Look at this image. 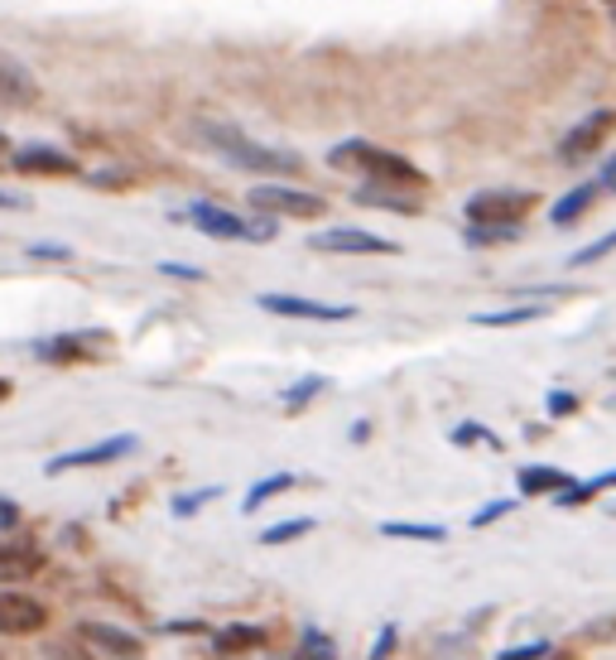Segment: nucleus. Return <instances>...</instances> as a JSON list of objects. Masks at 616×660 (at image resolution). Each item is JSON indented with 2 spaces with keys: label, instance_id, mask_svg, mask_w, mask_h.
Instances as JSON below:
<instances>
[{
  "label": "nucleus",
  "instance_id": "obj_1",
  "mask_svg": "<svg viewBox=\"0 0 616 660\" xmlns=\"http://www.w3.org/2000/svg\"><path fill=\"white\" fill-rule=\"evenodd\" d=\"M198 140L208 145L212 155H222L231 169H246V174H270V179H295L304 169V159L295 150H280V145H260L251 140L241 126H227V121H198Z\"/></svg>",
  "mask_w": 616,
  "mask_h": 660
},
{
  "label": "nucleus",
  "instance_id": "obj_2",
  "mask_svg": "<svg viewBox=\"0 0 616 660\" xmlns=\"http://www.w3.org/2000/svg\"><path fill=\"white\" fill-rule=\"evenodd\" d=\"M332 169H361L366 184H390V188H424V169H415L405 155H390L371 140H342L328 150Z\"/></svg>",
  "mask_w": 616,
  "mask_h": 660
},
{
  "label": "nucleus",
  "instance_id": "obj_3",
  "mask_svg": "<svg viewBox=\"0 0 616 660\" xmlns=\"http://www.w3.org/2000/svg\"><path fill=\"white\" fill-rule=\"evenodd\" d=\"M251 208L256 213H266V217H322L328 213V203H322L318 194H304V188H289V184H256L251 188Z\"/></svg>",
  "mask_w": 616,
  "mask_h": 660
},
{
  "label": "nucleus",
  "instance_id": "obj_4",
  "mask_svg": "<svg viewBox=\"0 0 616 660\" xmlns=\"http://www.w3.org/2000/svg\"><path fill=\"white\" fill-rule=\"evenodd\" d=\"M111 347V333H53V337H39L34 343V357L49 362V366H72V362H97L101 352Z\"/></svg>",
  "mask_w": 616,
  "mask_h": 660
},
{
  "label": "nucleus",
  "instance_id": "obj_5",
  "mask_svg": "<svg viewBox=\"0 0 616 660\" xmlns=\"http://www.w3.org/2000/svg\"><path fill=\"white\" fill-rule=\"evenodd\" d=\"M179 217H183V223H193L202 237H212V242H256L251 217H241V213H231V208H217V203H208V198L188 203Z\"/></svg>",
  "mask_w": 616,
  "mask_h": 660
},
{
  "label": "nucleus",
  "instance_id": "obj_6",
  "mask_svg": "<svg viewBox=\"0 0 616 660\" xmlns=\"http://www.w3.org/2000/svg\"><path fill=\"white\" fill-rule=\"evenodd\" d=\"M140 449L136 434H111L101 444H87V449H72V453H58V459L43 463V473L58 477V473H72V467H107V463H121Z\"/></svg>",
  "mask_w": 616,
  "mask_h": 660
},
{
  "label": "nucleus",
  "instance_id": "obj_7",
  "mask_svg": "<svg viewBox=\"0 0 616 660\" xmlns=\"http://www.w3.org/2000/svg\"><path fill=\"white\" fill-rule=\"evenodd\" d=\"M535 194H525V188H487V194L467 198V223H510L520 227V217L535 208Z\"/></svg>",
  "mask_w": 616,
  "mask_h": 660
},
{
  "label": "nucleus",
  "instance_id": "obj_8",
  "mask_svg": "<svg viewBox=\"0 0 616 660\" xmlns=\"http://www.w3.org/2000/svg\"><path fill=\"white\" fill-rule=\"evenodd\" d=\"M314 252H328V256H400V242H386L376 232H361V227H328L318 237H308Z\"/></svg>",
  "mask_w": 616,
  "mask_h": 660
},
{
  "label": "nucleus",
  "instance_id": "obj_9",
  "mask_svg": "<svg viewBox=\"0 0 616 660\" xmlns=\"http://www.w3.org/2000/svg\"><path fill=\"white\" fill-rule=\"evenodd\" d=\"M256 304L275 318H308V324H347V318H357L351 304H322L304 295H256Z\"/></svg>",
  "mask_w": 616,
  "mask_h": 660
},
{
  "label": "nucleus",
  "instance_id": "obj_10",
  "mask_svg": "<svg viewBox=\"0 0 616 660\" xmlns=\"http://www.w3.org/2000/svg\"><path fill=\"white\" fill-rule=\"evenodd\" d=\"M72 637H78L92 656H111V660H140L145 656V641L136 632H126V627H116V622H78Z\"/></svg>",
  "mask_w": 616,
  "mask_h": 660
},
{
  "label": "nucleus",
  "instance_id": "obj_11",
  "mask_svg": "<svg viewBox=\"0 0 616 660\" xmlns=\"http://www.w3.org/2000/svg\"><path fill=\"white\" fill-rule=\"evenodd\" d=\"M43 627H49V608L34 593H20V589L0 593V637H34Z\"/></svg>",
  "mask_w": 616,
  "mask_h": 660
},
{
  "label": "nucleus",
  "instance_id": "obj_12",
  "mask_svg": "<svg viewBox=\"0 0 616 660\" xmlns=\"http://www.w3.org/2000/svg\"><path fill=\"white\" fill-rule=\"evenodd\" d=\"M612 130H616V111H607V107H603V111L583 116V121H578V126L559 140V159H564V165H578V159H588L593 150H603Z\"/></svg>",
  "mask_w": 616,
  "mask_h": 660
},
{
  "label": "nucleus",
  "instance_id": "obj_13",
  "mask_svg": "<svg viewBox=\"0 0 616 660\" xmlns=\"http://www.w3.org/2000/svg\"><path fill=\"white\" fill-rule=\"evenodd\" d=\"M14 174H43V179H72V174H82V165L63 150H53V145H20V150L10 155Z\"/></svg>",
  "mask_w": 616,
  "mask_h": 660
},
{
  "label": "nucleus",
  "instance_id": "obj_14",
  "mask_svg": "<svg viewBox=\"0 0 616 660\" xmlns=\"http://www.w3.org/2000/svg\"><path fill=\"white\" fill-rule=\"evenodd\" d=\"M43 569V554L29 535L0 531V579H34Z\"/></svg>",
  "mask_w": 616,
  "mask_h": 660
},
{
  "label": "nucleus",
  "instance_id": "obj_15",
  "mask_svg": "<svg viewBox=\"0 0 616 660\" xmlns=\"http://www.w3.org/2000/svg\"><path fill=\"white\" fill-rule=\"evenodd\" d=\"M516 487L520 496H564L568 487H574V477L564 473V467H549V463H530V467H520L516 473Z\"/></svg>",
  "mask_w": 616,
  "mask_h": 660
},
{
  "label": "nucleus",
  "instance_id": "obj_16",
  "mask_svg": "<svg viewBox=\"0 0 616 660\" xmlns=\"http://www.w3.org/2000/svg\"><path fill=\"white\" fill-rule=\"evenodd\" d=\"M270 647V632L256 622H231L212 637V651L217 656H251V651H266Z\"/></svg>",
  "mask_w": 616,
  "mask_h": 660
},
{
  "label": "nucleus",
  "instance_id": "obj_17",
  "mask_svg": "<svg viewBox=\"0 0 616 660\" xmlns=\"http://www.w3.org/2000/svg\"><path fill=\"white\" fill-rule=\"evenodd\" d=\"M39 97V87L34 78L20 68V63H10L6 53H0V111H10V107H29V101Z\"/></svg>",
  "mask_w": 616,
  "mask_h": 660
},
{
  "label": "nucleus",
  "instance_id": "obj_18",
  "mask_svg": "<svg viewBox=\"0 0 616 660\" xmlns=\"http://www.w3.org/2000/svg\"><path fill=\"white\" fill-rule=\"evenodd\" d=\"M357 203L361 208H380V213H405V217L419 213V198L405 194V188H390V184H361Z\"/></svg>",
  "mask_w": 616,
  "mask_h": 660
},
{
  "label": "nucleus",
  "instance_id": "obj_19",
  "mask_svg": "<svg viewBox=\"0 0 616 660\" xmlns=\"http://www.w3.org/2000/svg\"><path fill=\"white\" fill-rule=\"evenodd\" d=\"M597 188H603V184H597V179H588V184H578V188H568V194H564V198H559V203H554V208H549V223H554V227H574V223H578V217H583V213H588V208H593Z\"/></svg>",
  "mask_w": 616,
  "mask_h": 660
},
{
  "label": "nucleus",
  "instance_id": "obj_20",
  "mask_svg": "<svg viewBox=\"0 0 616 660\" xmlns=\"http://www.w3.org/2000/svg\"><path fill=\"white\" fill-rule=\"evenodd\" d=\"M299 482H304L299 473H270V477H260L256 487L241 496V511H246V516H256V511L266 506V502H275V496H285V492H295Z\"/></svg>",
  "mask_w": 616,
  "mask_h": 660
},
{
  "label": "nucleus",
  "instance_id": "obj_21",
  "mask_svg": "<svg viewBox=\"0 0 616 660\" xmlns=\"http://www.w3.org/2000/svg\"><path fill=\"white\" fill-rule=\"evenodd\" d=\"M380 535L386 540H419V545H444L448 540V525L438 521H380Z\"/></svg>",
  "mask_w": 616,
  "mask_h": 660
},
{
  "label": "nucleus",
  "instance_id": "obj_22",
  "mask_svg": "<svg viewBox=\"0 0 616 660\" xmlns=\"http://www.w3.org/2000/svg\"><path fill=\"white\" fill-rule=\"evenodd\" d=\"M535 318H545L539 304H520V309H491V314H473L477 328H520V324H535Z\"/></svg>",
  "mask_w": 616,
  "mask_h": 660
},
{
  "label": "nucleus",
  "instance_id": "obj_23",
  "mask_svg": "<svg viewBox=\"0 0 616 660\" xmlns=\"http://www.w3.org/2000/svg\"><path fill=\"white\" fill-rule=\"evenodd\" d=\"M463 242L467 246H506V242H520V227H510V223H467Z\"/></svg>",
  "mask_w": 616,
  "mask_h": 660
},
{
  "label": "nucleus",
  "instance_id": "obj_24",
  "mask_svg": "<svg viewBox=\"0 0 616 660\" xmlns=\"http://www.w3.org/2000/svg\"><path fill=\"white\" fill-rule=\"evenodd\" d=\"M314 516H289V521H275V525H266V531H260L256 540L260 545H295L299 535H314Z\"/></svg>",
  "mask_w": 616,
  "mask_h": 660
},
{
  "label": "nucleus",
  "instance_id": "obj_25",
  "mask_svg": "<svg viewBox=\"0 0 616 660\" xmlns=\"http://www.w3.org/2000/svg\"><path fill=\"white\" fill-rule=\"evenodd\" d=\"M322 391H328V376H318V372H314V376H299L295 386H285V391H280V401H285V410H304L308 401H318Z\"/></svg>",
  "mask_w": 616,
  "mask_h": 660
},
{
  "label": "nucleus",
  "instance_id": "obj_26",
  "mask_svg": "<svg viewBox=\"0 0 616 660\" xmlns=\"http://www.w3.org/2000/svg\"><path fill=\"white\" fill-rule=\"evenodd\" d=\"M299 660H342V656H337V641L322 632V627H304V637H299Z\"/></svg>",
  "mask_w": 616,
  "mask_h": 660
},
{
  "label": "nucleus",
  "instance_id": "obj_27",
  "mask_svg": "<svg viewBox=\"0 0 616 660\" xmlns=\"http://www.w3.org/2000/svg\"><path fill=\"white\" fill-rule=\"evenodd\" d=\"M217 496H222V487H193V492H179V496H173L169 511H173L179 521H188V516H198V511L208 506V502H217Z\"/></svg>",
  "mask_w": 616,
  "mask_h": 660
},
{
  "label": "nucleus",
  "instance_id": "obj_28",
  "mask_svg": "<svg viewBox=\"0 0 616 660\" xmlns=\"http://www.w3.org/2000/svg\"><path fill=\"white\" fill-rule=\"evenodd\" d=\"M453 444L458 449H473V444H487V449H501V439H496L487 424H477V420H463V424H453Z\"/></svg>",
  "mask_w": 616,
  "mask_h": 660
},
{
  "label": "nucleus",
  "instance_id": "obj_29",
  "mask_svg": "<svg viewBox=\"0 0 616 660\" xmlns=\"http://www.w3.org/2000/svg\"><path fill=\"white\" fill-rule=\"evenodd\" d=\"M520 506V496H496V502H487L481 511H473V531H487V525H496V521H506L510 511Z\"/></svg>",
  "mask_w": 616,
  "mask_h": 660
},
{
  "label": "nucleus",
  "instance_id": "obj_30",
  "mask_svg": "<svg viewBox=\"0 0 616 660\" xmlns=\"http://www.w3.org/2000/svg\"><path fill=\"white\" fill-rule=\"evenodd\" d=\"M616 252V232H607V237H597L593 246H583V252H574V256H568V266H597V260H603V256H612Z\"/></svg>",
  "mask_w": 616,
  "mask_h": 660
},
{
  "label": "nucleus",
  "instance_id": "obj_31",
  "mask_svg": "<svg viewBox=\"0 0 616 660\" xmlns=\"http://www.w3.org/2000/svg\"><path fill=\"white\" fill-rule=\"evenodd\" d=\"M554 656V641H520L510 651H496V660H549Z\"/></svg>",
  "mask_w": 616,
  "mask_h": 660
},
{
  "label": "nucleus",
  "instance_id": "obj_32",
  "mask_svg": "<svg viewBox=\"0 0 616 660\" xmlns=\"http://www.w3.org/2000/svg\"><path fill=\"white\" fill-rule=\"evenodd\" d=\"M395 641H400V627H395V622H386V627H380V632H376V641H371V656H366V660H390V656H395Z\"/></svg>",
  "mask_w": 616,
  "mask_h": 660
},
{
  "label": "nucleus",
  "instance_id": "obj_33",
  "mask_svg": "<svg viewBox=\"0 0 616 660\" xmlns=\"http://www.w3.org/2000/svg\"><path fill=\"white\" fill-rule=\"evenodd\" d=\"M49 660H97V656L87 651L78 637H68V641H53V647H49Z\"/></svg>",
  "mask_w": 616,
  "mask_h": 660
},
{
  "label": "nucleus",
  "instance_id": "obj_34",
  "mask_svg": "<svg viewBox=\"0 0 616 660\" xmlns=\"http://www.w3.org/2000/svg\"><path fill=\"white\" fill-rule=\"evenodd\" d=\"M549 415H554V420L578 415V395H574V391H549Z\"/></svg>",
  "mask_w": 616,
  "mask_h": 660
},
{
  "label": "nucleus",
  "instance_id": "obj_35",
  "mask_svg": "<svg viewBox=\"0 0 616 660\" xmlns=\"http://www.w3.org/2000/svg\"><path fill=\"white\" fill-rule=\"evenodd\" d=\"M29 256H39V260H68L72 252H68V246H53V242H34V246H29Z\"/></svg>",
  "mask_w": 616,
  "mask_h": 660
},
{
  "label": "nucleus",
  "instance_id": "obj_36",
  "mask_svg": "<svg viewBox=\"0 0 616 660\" xmlns=\"http://www.w3.org/2000/svg\"><path fill=\"white\" fill-rule=\"evenodd\" d=\"M0 531H20V511H14L10 496H0Z\"/></svg>",
  "mask_w": 616,
  "mask_h": 660
},
{
  "label": "nucleus",
  "instance_id": "obj_37",
  "mask_svg": "<svg viewBox=\"0 0 616 660\" xmlns=\"http://www.w3.org/2000/svg\"><path fill=\"white\" fill-rule=\"evenodd\" d=\"M159 270L173 275V280H202V270H198V266H179V260H165Z\"/></svg>",
  "mask_w": 616,
  "mask_h": 660
},
{
  "label": "nucleus",
  "instance_id": "obj_38",
  "mask_svg": "<svg viewBox=\"0 0 616 660\" xmlns=\"http://www.w3.org/2000/svg\"><path fill=\"white\" fill-rule=\"evenodd\" d=\"M0 208H29L24 198H14V194H6V188H0Z\"/></svg>",
  "mask_w": 616,
  "mask_h": 660
},
{
  "label": "nucleus",
  "instance_id": "obj_39",
  "mask_svg": "<svg viewBox=\"0 0 616 660\" xmlns=\"http://www.w3.org/2000/svg\"><path fill=\"white\" fill-rule=\"evenodd\" d=\"M10 155H14V145H10L6 136H0V165H10Z\"/></svg>",
  "mask_w": 616,
  "mask_h": 660
},
{
  "label": "nucleus",
  "instance_id": "obj_40",
  "mask_svg": "<svg viewBox=\"0 0 616 660\" xmlns=\"http://www.w3.org/2000/svg\"><path fill=\"white\" fill-rule=\"evenodd\" d=\"M549 660H574V651H559V647H554V656Z\"/></svg>",
  "mask_w": 616,
  "mask_h": 660
},
{
  "label": "nucleus",
  "instance_id": "obj_41",
  "mask_svg": "<svg viewBox=\"0 0 616 660\" xmlns=\"http://www.w3.org/2000/svg\"><path fill=\"white\" fill-rule=\"evenodd\" d=\"M603 6H607V14H612V20H616V0H603Z\"/></svg>",
  "mask_w": 616,
  "mask_h": 660
}]
</instances>
